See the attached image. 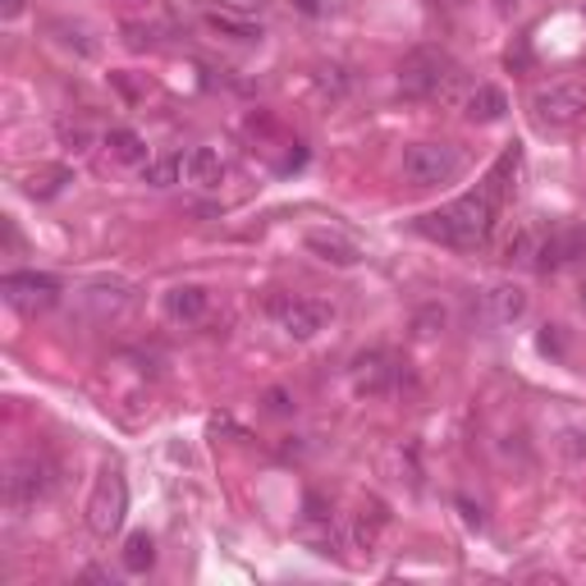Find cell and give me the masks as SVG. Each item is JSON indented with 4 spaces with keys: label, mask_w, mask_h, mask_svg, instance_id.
<instances>
[{
    "label": "cell",
    "mask_w": 586,
    "mask_h": 586,
    "mask_svg": "<svg viewBox=\"0 0 586 586\" xmlns=\"http://www.w3.org/2000/svg\"><path fill=\"white\" fill-rule=\"evenodd\" d=\"M496 221H500V198L481 183L477 193H462L440 211H426L417 221V234L458 253H481L490 234H496Z\"/></svg>",
    "instance_id": "6da1fadb"
},
{
    "label": "cell",
    "mask_w": 586,
    "mask_h": 586,
    "mask_svg": "<svg viewBox=\"0 0 586 586\" xmlns=\"http://www.w3.org/2000/svg\"><path fill=\"white\" fill-rule=\"evenodd\" d=\"M125 518H129V481L119 468H102L97 486H92V496H87V528H92V536L110 541L125 528Z\"/></svg>",
    "instance_id": "5b68a950"
},
{
    "label": "cell",
    "mask_w": 586,
    "mask_h": 586,
    "mask_svg": "<svg viewBox=\"0 0 586 586\" xmlns=\"http://www.w3.org/2000/svg\"><path fill=\"white\" fill-rule=\"evenodd\" d=\"M381 532H385V509L372 500V504H362V513H358V522H353V541H358V550H366L372 554L376 545H381Z\"/></svg>",
    "instance_id": "d6986e66"
},
{
    "label": "cell",
    "mask_w": 586,
    "mask_h": 586,
    "mask_svg": "<svg viewBox=\"0 0 586 586\" xmlns=\"http://www.w3.org/2000/svg\"><path fill=\"white\" fill-rule=\"evenodd\" d=\"M65 183H70V170H42V174L28 179V193H33V198H55Z\"/></svg>",
    "instance_id": "603a6c76"
},
{
    "label": "cell",
    "mask_w": 586,
    "mask_h": 586,
    "mask_svg": "<svg viewBox=\"0 0 586 586\" xmlns=\"http://www.w3.org/2000/svg\"><path fill=\"white\" fill-rule=\"evenodd\" d=\"M78 302H83L97 321H110V317H119V312L129 307V285H119V280H97V285H87V289L78 294Z\"/></svg>",
    "instance_id": "7c38bea8"
},
{
    "label": "cell",
    "mask_w": 586,
    "mask_h": 586,
    "mask_svg": "<svg viewBox=\"0 0 586 586\" xmlns=\"http://www.w3.org/2000/svg\"><path fill=\"white\" fill-rule=\"evenodd\" d=\"M504 115H509V97L496 83L468 87V97H462V119H468V125H500Z\"/></svg>",
    "instance_id": "8fae6325"
},
{
    "label": "cell",
    "mask_w": 586,
    "mask_h": 586,
    "mask_svg": "<svg viewBox=\"0 0 586 586\" xmlns=\"http://www.w3.org/2000/svg\"><path fill=\"white\" fill-rule=\"evenodd\" d=\"M349 376H353V390H358V394H385V385H390V376H394V366H390L385 353L372 349V353H358V358H353Z\"/></svg>",
    "instance_id": "5bb4252c"
},
{
    "label": "cell",
    "mask_w": 586,
    "mask_h": 586,
    "mask_svg": "<svg viewBox=\"0 0 586 586\" xmlns=\"http://www.w3.org/2000/svg\"><path fill=\"white\" fill-rule=\"evenodd\" d=\"M225 174V161L215 147H193L189 151V183H221Z\"/></svg>",
    "instance_id": "ffe728a7"
},
{
    "label": "cell",
    "mask_w": 586,
    "mask_h": 586,
    "mask_svg": "<svg viewBox=\"0 0 586 586\" xmlns=\"http://www.w3.org/2000/svg\"><path fill=\"white\" fill-rule=\"evenodd\" d=\"M215 6H225V10H238V14H262L266 10V0H215Z\"/></svg>",
    "instance_id": "4316f807"
},
{
    "label": "cell",
    "mask_w": 586,
    "mask_h": 586,
    "mask_svg": "<svg viewBox=\"0 0 586 586\" xmlns=\"http://www.w3.org/2000/svg\"><path fill=\"white\" fill-rule=\"evenodd\" d=\"M142 183L147 189H174V183H189V151H166V157L147 161Z\"/></svg>",
    "instance_id": "9a60e30c"
},
{
    "label": "cell",
    "mask_w": 586,
    "mask_h": 586,
    "mask_svg": "<svg viewBox=\"0 0 586 586\" xmlns=\"http://www.w3.org/2000/svg\"><path fill=\"white\" fill-rule=\"evenodd\" d=\"M151 564H157V541H151L147 532H134L129 545H125V568L129 573H147Z\"/></svg>",
    "instance_id": "7402d4cb"
},
{
    "label": "cell",
    "mask_w": 586,
    "mask_h": 586,
    "mask_svg": "<svg viewBox=\"0 0 586 586\" xmlns=\"http://www.w3.org/2000/svg\"><path fill=\"white\" fill-rule=\"evenodd\" d=\"M560 262H586V230L560 234Z\"/></svg>",
    "instance_id": "d4e9b609"
},
{
    "label": "cell",
    "mask_w": 586,
    "mask_h": 586,
    "mask_svg": "<svg viewBox=\"0 0 586 586\" xmlns=\"http://www.w3.org/2000/svg\"><path fill=\"white\" fill-rule=\"evenodd\" d=\"M560 454L564 458H573V462H582L586 458V422H577V426H568L564 436H560Z\"/></svg>",
    "instance_id": "cb8c5ba5"
},
{
    "label": "cell",
    "mask_w": 586,
    "mask_h": 586,
    "mask_svg": "<svg viewBox=\"0 0 586 586\" xmlns=\"http://www.w3.org/2000/svg\"><path fill=\"white\" fill-rule=\"evenodd\" d=\"M317 87L321 92H334V97H339V92L349 87V78H344V70H339V65H321L317 70Z\"/></svg>",
    "instance_id": "484cf974"
},
{
    "label": "cell",
    "mask_w": 586,
    "mask_h": 586,
    "mask_svg": "<svg viewBox=\"0 0 586 586\" xmlns=\"http://www.w3.org/2000/svg\"><path fill=\"white\" fill-rule=\"evenodd\" d=\"M102 147L110 151L115 166H147V142H142L134 129H110Z\"/></svg>",
    "instance_id": "ac0fdd59"
},
{
    "label": "cell",
    "mask_w": 586,
    "mask_h": 586,
    "mask_svg": "<svg viewBox=\"0 0 586 586\" xmlns=\"http://www.w3.org/2000/svg\"><path fill=\"white\" fill-rule=\"evenodd\" d=\"M60 134H65V142H78V151H83V142H87V129H83V125H78V129H74V125H65Z\"/></svg>",
    "instance_id": "f1b7e54d"
},
{
    "label": "cell",
    "mask_w": 586,
    "mask_h": 586,
    "mask_svg": "<svg viewBox=\"0 0 586 586\" xmlns=\"http://www.w3.org/2000/svg\"><path fill=\"white\" fill-rule=\"evenodd\" d=\"M468 166L462 147L454 142H413L404 151V179L417 183V189H440V183H454Z\"/></svg>",
    "instance_id": "277c9868"
},
{
    "label": "cell",
    "mask_w": 586,
    "mask_h": 586,
    "mask_svg": "<svg viewBox=\"0 0 586 586\" xmlns=\"http://www.w3.org/2000/svg\"><path fill=\"white\" fill-rule=\"evenodd\" d=\"M518 166H522V151H518V142H513L504 157L496 161V170L486 174V189L496 193V198H509V193H513V179H518Z\"/></svg>",
    "instance_id": "44dd1931"
},
{
    "label": "cell",
    "mask_w": 586,
    "mask_h": 586,
    "mask_svg": "<svg viewBox=\"0 0 586 586\" xmlns=\"http://www.w3.org/2000/svg\"><path fill=\"white\" fill-rule=\"evenodd\" d=\"M481 312H486L490 326H513V321L528 317V294H522L518 285H509V280H500V285H490L481 294Z\"/></svg>",
    "instance_id": "30bf717a"
},
{
    "label": "cell",
    "mask_w": 586,
    "mask_h": 586,
    "mask_svg": "<svg viewBox=\"0 0 586 586\" xmlns=\"http://www.w3.org/2000/svg\"><path fill=\"white\" fill-rule=\"evenodd\" d=\"M0 294H6V302L19 307L23 317H38V312H51L65 289H60V280L46 270H10L6 280H0Z\"/></svg>",
    "instance_id": "ba28073f"
},
{
    "label": "cell",
    "mask_w": 586,
    "mask_h": 586,
    "mask_svg": "<svg viewBox=\"0 0 586 586\" xmlns=\"http://www.w3.org/2000/svg\"><path fill=\"white\" fill-rule=\"evenodd\" d=\"M55 496V468L38 454H23L10 462V477H6V500L14 513H33L38 504H46Z\"/></svg>",
    "instance_id": "8992f818"
},
{
    "label": "cell",
    "mask_w": 586,
    "mask_h": 586,
    "mask_svg": "<svg viewBox=\"0 0 586 586\" xmlns=\"http://www.w3.org/2000/svg\"><path fill=\"white\" fill-rule=\"evenodd\" d=\"M23 10V0H6V14H19Z\"/></svg>",
    "instance_id": "4dcf8cb0"
},
{
    "label": "cell",
    "mask_w": 586,
    "mask_h": 586,
    "mask_svg": "<svg viewBox=\"0 0 586 586\" xmlns=\"http://www.w3.org/2000/svg\"><path fill=\"white\" fill-rule=\"evenodd\" d=\"M430 6H436V10H468L472 0H430Z\"/></svg>",
    "instance_id": "f546056e"
},
{
    "label": "cell",
    "mask_w": 586,
    "mask_h": 586,
    "mask_svg": "<svg viewBox=\"0 0 586 586\" xmlns=\"http://www.w3.org/2000/svg\"><path fill=\"white\" fill-rule=\"evenodd\" d=\"M541 230L532 225V221H522V225H513V234L504 238V262L509 266H528V262H536V253H541Z\"/></svg>",
    "instance_id": "e0dca14e"
},
{
    "label": "cell",
    "mask_w": 586,
    "mask_h": 586,
    "mask_svg": "<svg viewBox=\"0 0 586 586\" xmlns=\"http://www.w3.org/2000/svg\"><path fill=\"white\" fill-rule=\"evenodd\" d=\"M458 87H462V70L440 46H417L398 65V92L413 102H454Z\"/></svg>",
    "instance_id": "7a4b0ae2"
},
{
    "label": "cell",
    "mask_w": 586,
    "mask_h": 586,
    "mask_svg": "<svg viewBox=\"0 0 586 586\" xmlns=\"http://www.w3.org/2000/svg\"><path fill=\"white\" fill-rule=\"evenodd\" d=\"M270 317H275V326H280L289 339L307 344V339H317L334 321V307L326 298H302V294H294V298H275L270 302Z\"/></svg>",
    "instance_id": "52a82bcc"
},
{
    "label": "cell",
    "mask_w": 586,
    "mask_h": 586,
    "mask_svg": "<svg viewBox=\"0 0 586 586\" xmlns=\"http://www.w3.org/2000/svg\"><path fill=\"white\" fill-rule=\"evenodd\" d=\"M496 14H500V19H513V14H522V0H496Z\"/></svg>",
    "instance_id": "83f0119b"
},
{
    "label": "cell",
    "mask_w": 586,
    "mask_h": 586,
    "mask_svg": "<svg viewBox=\"0 0 586 586\" xmlns=\"http://www.w3.org/2000/svg\"><path fill=\"white\" fill-rule=\"evenodd\" d=\"M206 28H211V33H221V38H230V42H262L266 38V28L253 14H238V10H225V6L206 10Z\"/></svg>",
    "instance_id": "4fadbf2b"
},
{
    "label": "cell",
    "mask_w": 586,
    "mask_h": 586,
    "mask_svg": "<svg viewBox=\"0 0 586 586\" xmlns=\"http://www.w3.org/2000/svg\"><path fill=\"white\" fill-rule=\"evenodd\" d=\"M206 307H211V298H206L202 285H179V289L166 294V312H170V321H183V326L202 321V317H206Z\"/></svg>",
    "instance_id": "2e32d148"
},
{
    "label": "cell",
    "mask_w": 586,
    "mask_h": 586,
    "mask_svg": "<svg viewBox=\"0 0 586 586\" xmlns=\"http://www.w3.org/2000/svg\"><path fill=\"white\" fill-rule=\"evenodd\" d=\"M582 115H586V83L554 78V83H541V87L532 92V119H536L545 134L573 129Z\"/></svg>",
    "instance_id": "3957f363"
},
{
    "label": "cell",
    "mask_w": 586,
    "mask_h": 586,
    "mask_svg": "<svg viewBox=\"0 0 586 586\" xmlns=\"http://www.w3.org/2000/svg\"><path fill=\"white\" fill-rule=\"evenodd\" d=\"M302 243H307V253L330 262V266H358L362 262V243L349 238L344 230H307Z\"/></svg>",
    "instance_id": "9c48e42d"
}]
</instances>
